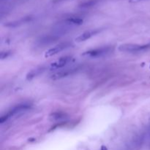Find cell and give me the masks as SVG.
Returning <instances> with one entry per match:
<instances>
[{
  "label": "cell",
  "mask_w": 150,
  "mask_h": 150,
  "mask_svg": "<svg viewBox=\"0 0 150 150\" xmlns=\"http://www.w3.org/2000/svg\"><path fill=\"white\" fill-rule=\"evenodd\" d=\"M10 54V52H1V59H4V58L8 57L9 55Z\"/></svg>",
  "instance_id": "cell-13"
},
{
  "label": "cell",
  "mask_w": 150,
  "mask_h": 150,
  "mask_svg": "<svg viewBox=\"0 0 150 150\" xmlns=\"http://www.w3.org/2000/svg\"><path fill=\"white\" fill-rule=\"evenodd\" d=\"M30 107L31 105L28 103H22L16 105V106L13 107L11 110H10L7 114L1 116V118H0V123H1V124H3V123L5 122L6 121H7L9 119L13 117V116L16 115V114H19V113L23 112V111H27L28 109L30 108Z\"/></svg>",
  "instance_id": "cell-1"
},
{
  "label": "cell",
  "mask_w": 150,
  "mask_h": 150,
  "mask_svg": "<svg viewBox=\"0 0 150 150\" xmlns=\"http://www.w3.org/2000/svg\"><path fill=\"white\" fill-rule=\"evenodd\" d=\"M67 117V114L63 112H56L50 116V118L52 120H58L61 119H64Z\"/></svg>",
  "instance_id": "cell-11"
},
{
  "label": "cell",
  "mask_w": 150,
  "mask_h": 150,
  "mask_svg": "<svg viewBox=\"0 0 150 150\" xmlns=\"http://www.w3.org/2000/svg\"><path fill=\"white\" fill-rule=\"evenodd\" d=\"M1 1H3V0H1Z\"/></svg>",
  "instance_id": "cell-16"
},
{
  "label": "cell",
  "mask_w": 150,
  "mask_h": 150,
  "mask_svg": "<svg viewBox=\"0 0 150 150\" xmlns=\"http://www.w3.org/2000/svg\"><path fill=\"white\" fill-rule=\"evenodd\" d=\"M112 51L113 48H111V47L104 46L85 51L84 53L82 54V55L90 57V58H98V57H102L103 56L110 54Z\"/></svg>",
  "instance_id": "cell-3"
},
{
  "label": "cell",
  "mask_w": 150,
  "mask_h": 150,
  "mask_svg": "<svg viewBox=\"0 0 150 150\" xmlns=\"http://www.w3.org/2000/svg\"><path fill=\"white\" fill-rule=\"evenodd\" d=\"M100 29H93V30L86 31V32H83L81 35H79V37H77V38H76V41L77 42H84V41L90 39L91 38H92V37L95 36V35H98V34L100 33Z\"/></svg>",
  "instance_id": "cell-6"
},
{
  "label": "cell",
  "mask_w": 150,
  "mask_h": 150,
  "mask_svg": "<svg viewBox=\"0 0 150 150\" xmlns=\"http://www.w3.org/2000/svg\"><path fill=\"white\" fill-rule=\"evenodd\" d=\"M32 19L31 17H26L24 18H22L21 20L16 21H13V22H10V23H7V26H10V27H15V26H17L18 25L21 24L23 23H26V22L29 21Z\"/></svg>",
  "instance_id": "cell-10"
},
{
  "label": "cell",
  "mask_w": 150,
  "mask_h": 150,
  "mask_svg": "<svg viewBox=\"0 0 150 150\" xmlns=\"http://www.w3.org/2000/svg\"><path fill=\"white\" fill-rule=\"evenodd\" d=\"M142 1V0H129V2L130 3H136V2H139V1Z\"/></svg>",
  "instance_id": "cell-14"
},
{
  "label": "cell",
  "mask_w": 150,
  "mask_h": 150,
  "mask_svg": "<svg viewBox=\"0 0 150 150\" xmlns=\"http://www.w3.org/2000/svg\"><path fill=\"white\" fill-rule=\"evenodd\" d=\"M100 150H108V149H107V147L105 146H101Z\"/></svg>",
  "instance_id": "cell-15"
},
{
  "label": "cell",
  "mask_w": 150,
  "mask_h": 150,
  "mask_svg": "<svg viewBox=\"0 0 150 150\" xmlns=\"http://www.w3.org/2000/svg\"><path fill=\"white\" fill-rule=\"evenodd\" d=\"M83 23V20L81 18L71 17L64 21V24L66 26H79Z\"/></svg>",
  "instance_id": "cell-9"
},
{
  "label": "cell",
  "mask_w": 150,
  "mask_h": 150,
  "mask_svg": "<svg viewBox=\"0 0 150 150\" xmlns=\"http://www.w3.org/2000/svg\"><path fill=\"white\" fill-rule=\"evenodd\" d=\"M77 70V68H70L61 70V71L58 72V73H56L54 74H53L51 76V79H53V80H58V79H62V78L67 77V76L73 74Z\"/></svg>",
  "instance_id": "cell-7"
},
{
  "label": "cell",
  "mask_w": 150,
  "mask_h": 150,
  "mask_svg": "<svg viewBox=\"0 0 150 150\" xmlns=\"http://www.w3.org/2000/svg\"><path fill=\"white\" fill-rule=\"evenodd\" d=\"M71 45V43L68 42H62V43L58 44L56 46L53 47V48H50L48 51H46V52L45 53V58H48V57H53V56L56 55V54H59L61 51H64V50L67 49Z\"/></svg>",
  "instance_id": "cell-4"
},
{
  "label": "cell",
  "mask_w": 150,
  "mask_h": 150,
  "mask_svg": "<svg viewBox=\"0 0 150 150\" xmlns=\"http://www.w3.org/2000/svg\"><path fill=\"white\" fill-rule=\"evenodd\" d=\"M150 48V43L144 44V45H139V44L126 43L122 44L119 47V51L122 52H141V51H146Z\"/></svg>",
  "instance_id": "cell-2"
},
{
  "label": "cell",
  "mask_w": 150,
  "mask_h": 150,
  "mask_svg": "<svg viewBox=\"0 0 150 150\" xmlns=\"http://www.w3.org/2000/svg\"><path fill=\"white\" fill-rule=\"evenodd\" d=\"M73 59V57L71 56H65L59 58V59L53 62L49 66V68L51 70H58V69L62 68L63 67L67 65V64L70 62Z\"/></svg>",
  "instance_id": "cell-5"
},
{
  "label": "cell",
  "mask_w": 150,
  "mask_h": 150,
  "mask_svg": "<svg viewBox=\"0 0 150 150\" xmlns=\"http://www.w3.org/2000/svg\"><path fill=\"white\" fill-rule=\"evenodd\" d=\"M98 3V0H90V1H85V2L81 3V4L79 5L80 7H83V8H87V7H90L94 6L95 4H96Z\"/></svg>",
  "instance_id": "cell-12"
},
{
  "label": "cell",
  "mask_w": 150,
  "mask_h": 150,
  "mask_svg": "<svg viewBox=\"0 0 150 150\" xmlns=\"http://www.w3.org/2000/svg\"><path fill=\"white\" fill-rule=\"evenodd\" d=\"M45 70V67H38V68L32 70L30 72H29V73L26 74V80L28 81L32 80V79H35V77L40 76V74H42Z\"/></svg>",
  "instance_id": "cell-8"
}]
</instances>
